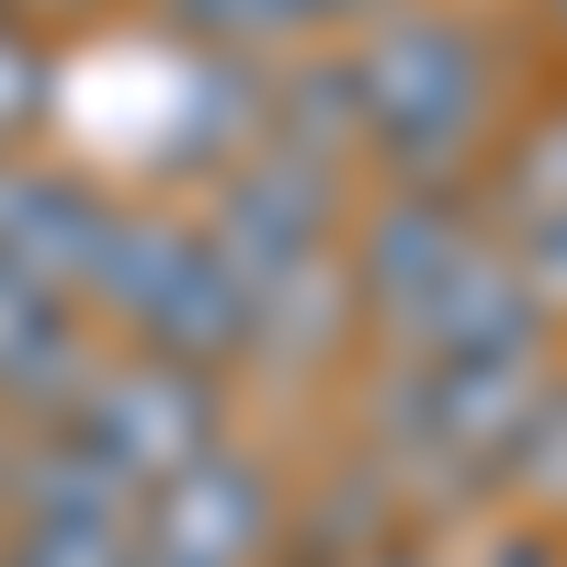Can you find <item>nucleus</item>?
<instances>
[{
	"label": "nucleus",
	"instance_id": "f257e3e1",
	"mask_svg": "<svg viewBox=\"0 0 567 567\" xmlns=\"http://www.w3.org/2000/svg\"><path fill=\"white\" fill-rule=\"evenodd\" d=\"M341 91H352V148L386 159V182H465L488 148V34L465 12L409 0V12L363 23Z\"/></svg>",
	"mask_w": 567,
	"mask_h": 567
},
{
	"label": "nucleus",
	"instance_id": "f03ea898",
	"mask_svg": "<svg viewBox=\"0 0 567 567\" xmlns=\"http://www.w3.org/2000/svg\"><path fill=\"white\" fill-rule=\"evenodd\" d=\"M91 318H103L114 352H148V363H239L250 352V284L227 272V250L205 239V216H125L114 261L91 272Z\"/></svg>",
	"mask_w": 567,
	"mask_h": 567
},
{
	"label": "nucleus",
	"instance_id": "7ed1b4c3",
	"mask_svg": "<svg viewBox=\"0 0 567 567\" xmlns=\"http://www.w3.org/2000/svg\"><path fill=\"white\" fill-rule=\"evenodd\" d=\"M45 432L91 443L136 499H148L159 477H182L194 454L227 443V386L194 374V363H148V352H114V341H103V363L80 374V398L45 420Z\"/></svg>",
	"mask_w": 567,
	"mask_h": 567
},
{
	"label": "nucleus",
	"instance_id": "20e7f679",
	"mask_svg": "<svg viewBox=\"0 0 567 567\" xmlns=\"http://www.w3.org/2000/svg\"><path fill=\"white\" fill-rule=\"evenodd\" d=\"M341 227H352V171L329 148H284V136H250L216 171V205H205V239L227 250V272L250 296L284 284V272H307V261H329Z\"/></svg>",
	"mask_w": 567,
	"mask_h": 567
},
{
	"label": "nucleus",
	"instance_id": "39448f33",
	"mask_svg": "<svg viewBox=\"0 0 567 567\" xmlns=\"http://www.w3.org/2000/svg\"><path fill=\"white\" fill-rule=\"evenodd\" d=\"M488 250V216H477V182H386L374 205H352L341 227V284L363 318H409L454 261Z\"/></svg>",
	"mask_w": 567,
	"mask_h": 567
},
{
	"label": "nucleus",
	"instance_id": "423d86ee",
	"mask_svg": "<svg viewBox=\"0 0 567 567\" xmlns=\"http://www.w3.org/2000/svg\"><path fill=\"white\" fill-rule=\"evenodd\" d=\"M114 239H125V194L103 171L34 159V148L0 159V261L12 272L58 284V296H91V272L114 261Z\"/></svg>",
	"mask_w": 567,
	"mask_h": 567
},
{
	"label": "nucleus",
	"instance_id": "0eeeda50",
	"mask_svg": "<svg viewBox=\"0 0 567 567\" xmlns=\"http://www.w3.org/2000/svg\"><path fill=\"white\" fill-rule=\"evenodd\" d=\"M136 545L148 556H182V567H250L284 545V488H272V465L239 454V443H216L194 454L182 477H159L148 499H136Z\"/></svg>",
	"mask_w": 567,
	"mask_h": 567
},
{
	"label": "nucleus",
	"instance_id": "6e6552de",
	"mask_svg": "<svg viewBox=\"0 0 567 567\" xmlns=\"http://www.w3.org/2000/svg\"><path fill=\"white\" fill-rule=\"evenodd\" d=\"M545 307H534V284H523V261H511L499 239L477 250V261H454L432 296H420L386 341L409 352V363H511V352H545Z\"/></svg>",
	"mask_w": 567,
	"mask_h": 567
},
{
	"label": "nucleus",
	"instance_id": "1a4fd4ad",
	"mask_svg": "<svg viewBox=\"0 0 567 567\" xmlns=\"http://www.w3.org/2000/svg\"><path fill=\"white\" fill-rule=\"evenodd\" d=\"M91 363H103V329H91V307L0 261V420H12V432L34 420V432H45V420L80 398Z\"/></svg>",
	"mask_w": 567,
	"mask_h": 567
},
{
	"label": "nucleus",
	"instance_id": "9d476101",
	"mask_svg": "<svg viewBox=\"0 0 567 567\" xmlns=\"http://www.w3.org/2000/svg\"><path fill=\"white\" fill-rule=\"evenodd\" d=\"M159 12L194 34V58L216 69H272V45H296V0H159Z\"/></svg>",
	"mask_w": 567,
	"mask_h": 567
},
{
	"label": "nucleus",
	"instance_id": "9b49d317",
	"mask_svg": "<svg viewBox=\"0 0 567 567\" xmlns=\"http://www.w3.org/2000/svg\"><path fill=\"white\" fill-rule=\"evenodd\" d=\"M45 114H58V58H45V34L23 12H0V159H12Z\"/></svg>",
	"mask_w": 567,
	"mask_h": 567
},
{
	"label": "nucleus",
	"instance_id": "f8f14e48",
	"mask_svg": "<svg viewBox=\"0 0 567 567\" xmlns=\"http://www.w3.org/2000/svg\"><path fill=\"white\" fill-rule=\"evenodd\" d=\"M499 488H523V499H567V374H545V386H534L523 432H511V454H499Z\"/></svg>",
	"mask_w": 567,
	"mask_h": 567
},
{
	"label": "nucleus",
	"instance_id": "ddd939ff",
	"mask_svg": "<svg viewBox=\"0 0 567 567\" xmlns=\"http://www.w3.org/2000/svg\"><path fill=\"white\" fill-rule=\"evenodd\" d=\"M0 567H136V534H114V523H0Z\"/></svg>",
	"mask_w": 567,
	"mask_h": 567
},
{
	"label": "nucleus",
	"instance_id": "4468645a",
	"mask_svg": "<svg viewBox=\"0 0 567 567\" xmlns=\"http://www.w3.org/2000/svg\"><path fill=\"white\" fill-rule=\"evenodd\" d=\"M499 194H511V239L545 227V216H567V125H534L523 148L499 159Z\"/></svg>",
	"mask_w": 567,
	"mask_h": 567
},
{
	"label": "nucleus",
	"instance_id": "2eb2a0df",
	"mask_svg": "<svg viewBox=\"0 0 567 567\" xmlns=\"http://www.w3.org/2000/svg\"><path fill=\"white\" fill-rule=\"evenodd\" d=\"M511 261H523V284H534V307H545V318H567V216L523 227V239H511Z\"/></svg>",
	"mask_w": 567,
	"mask_h": 567
},
{
	"label": "nucleus",
	"instance_id": "dca6fc26",
	"mask_svg": "<svg viewBox=\"0 0 567 567\" xmlns=\"http://www.w3.org/2000/svg\"><path fill=\"white\" fill-rule=\"evenodd\" d=\"M477 567H567V545H556L545 523H511V534H499V545H488Z\"/></svg>",
	"mask_w": 567,
	"mask_h": 567
},
{
	"label": "nucleus",
	"instance_id": "f3484780",
	"mask_svg": "<svg viewBox=\"0 0 567 567\" xmlns=\"http://www.w3.org/2000/svg\"><path fill=\"white\" fill-rule=\"evenodd\" d=\"M386 12H409V0H296L307 34H318V23H352V34H363V23H386Z\"/></svg>",
	"mask_w": 567,
	"mask_h": 567
},
{
	"label": "nucleus",
	"instance_id": "a211bd4d",
	"mask_svg": "<svg viewBox=\"0 0 567 567\" xmlns=\"http://www.w3.org/2000/svg\"><path fill=\"white\" fill-rule=\"evenodd\" d=\"M12 443H23V432H12V420H0V488H12Z\"/></svg>",
	"mask_w": 567,
	"mask_h": 567
},
{
	"label": "nucleus",
	"instance_id": "6ab92c4d",
	"mask_svg": "<svg viewBox=\"0 0 567 567\" xmlns=\"http://www.w3.org/2000/svg\"><path fill=\"white\" fill-rule=\"evenodd\" d=\"M58 12H114V0H58Z\"/></svg>",
	"mask_w": 567,
	"mask_h": 567
},
{
	"label": "nucleus",
	"instance_id": "aec40b11",
	"mask_svg": "<svg viewBox=\"0 0 567 567\" xmlns=\"http://www.w3.org/2000/svg\"><path fill=\"white\" fill-rule=\"evenodd\" d=\"M136 567H182V556H148V545H136Z\"/></svg>",
	"mask_w": 567,
	"mask_h": 567
},
{
	"label": "nucleus",
	"instance_id": "412c9836",
	"mask_svg": "<svg viewBox=\"0 0 567 567\" xmlns=\"http://www.w3.org/2000/svg\"><path fill=\"white\" fill-rule=\"evenodd\" d=\"M0 12H34V0H0Z\"/></svg>",
	"mask_w": 567,
	"mask_h": 567
},
{
	"label": "nucleus",
	"instance_id": "4be33fe9",
	"mask_svg": "<svg viewBox=\"0 0 567 567\" xmlns=\"http://www.w3.org/2000/svg\"><path fill=\"white\" fill-rule=\"evenodd\" d=\"M556 23H567V0H556Z\"/></svg>",
	"mask_w": 567,
	"mask_h": 567
}]
</instances>
